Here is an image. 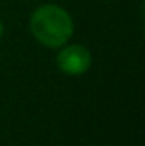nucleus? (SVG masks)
Returning <instances> with one entry per match:
<instances>
[{
	"label": "nucleus",
	"mask_w": 145,
	"mask_h": 146,
	"mask_svg": "<svg viewBox=\"0 0 145 146\" xmlns=\"http://www.w3.org/2000/svg\"><path fill=\"white\" fill-rule=\"evenodd\" d=\"M29 29L39 44L46 48H62L73 34V19L63 7L43 3L31 14Z\"/></svg>",
	"instance_id": "1"
},
{
	"label": "nucleus",
	"mask_w": 145,
	"mask_h": 146,
	"mask_svg": "<svg viewBox=\"0 0 145 146\" xmlns=\"http://www.w3.org/2000/svg\"><path fill=\"white\" fill-rule=\"evenodd\" d=\"M92 65L91 51L82 44H68L62 46L60 53L56 54V66L58 70L70 76L84 75Z\"/></svg>",
	"instance_id": "2"
},
{
	"label": "nucleus",
	"mask_w": 145,
	"mask_h": 146,
	"mask_svg": "<svg viewBox=\"0 0 145 146\" xmlns=\"http://www.w3.org/2000/svg\"><path fill=\"white\" fill-rule=\"evenodd\" d=\"M2 34H3V24H2V21H0V37H2Z\"/></svg>",
	"instance_id": "3"
}]
</instances>
